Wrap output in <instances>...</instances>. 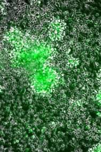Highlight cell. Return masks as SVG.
Returning <instances> with one entry per match:
<instances>
[{
	"label": "cell",
	"mask_w": 101,
	"mask_h": 152,
	"mask_svg": "<svg viewBox=\"0 0 101 152\" xmlns=\"http://www.w3.org/2000/svg\"><path fill=\"white\" fill-rule=\"evenodd\" d=\"M97 100L101 106V91L98 93V94L97 95Z\"/></svg>",
	"instance_id": "3957f363"
},
{
	"label": "cell",
	"mask_w": 101,
	"mask_h": 152,
	"mask_svg": "<svg viewBox=\"0 0 101 152\" xmlns=\"http://www.w3.org/2000/svg\"><path fill=\"white\" fill-rule=\"evenodd\" d=\"M29 81L36 92L39 94L49 93L57 85V73L54 68L47 64L29 74Z\"/></svg>",
	"instance_id": "7a4b0ae2"
},
{
	"label": "cell",
	"mask_w": 101,
	"mask_h": 152,
	"mask_svg": "<svg viewBox=\"0 0 101 152\" xmlns=\"http://www.w3.org/2000/svg\"><path fill=\"white\" fill-rule=\"evenodd\" d=\"M15 55L16 64L20 69L28 72V74L47 65L51 55L49 46L44 42L29 40L24 42V40H19Z\"/></svg>",
	"instance_id": "6da1fadb"
}]
</instances>
